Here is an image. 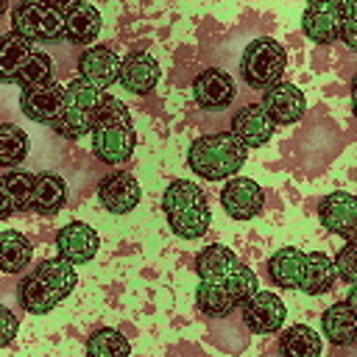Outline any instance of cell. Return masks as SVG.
Instances as JSON below:
<instances>
[{
  "instance_id": "4316f807",
  "label": "cell",
  "mask_w": 357,
  "mask_h": 357,
  "mask_svg": "<svg viewBox=\"0 0 357 357\" xmlns=\"http://www.w3.org/2000/svg\"><path fill=\"white\" fill-rule=\"evenodd\" d=\"M337 279V268H335V259L324 251H312L307 254V268H304V279H301V293L307 296H324L332 290Z\"/></svg>"
},
{
  "instance_id": "7c38bea8",
  "label": "cell",
  "mask_w": 357,
  "mask_h": 357,
  "mask_svg": "<svg viewBox=\"0 0 357 357\" xmlns=\"http://www.w3.org/2000/svg\"><path fill=\"white\" fill-rule=\"evenodd\" d=\"M192 100L198 109L204 112H215V109H226L231 106L234 95H237V86H234V78L220 70V67H204L195 78H192Z\"/></svg>"
},
{
  "instance_id": "4fadbf2b",
  "label": "cell",
  "mask_w": 357,
  "mask_h": 357,
  "mask_svg": "<svg viewBox=\"0 0 357 357\" xmlns=\"http://www.w3.org/2000/svg\"><path fill=\"white\" fill-rule=\"evenodd\" d=\"M142 198V187L128 170H112L98 181V201L112 215H128L137 209Z\"/></svg>"
},
{
  "instance_id": "7402d4cb",
  "label": "cell",
  "mask_w": 357,
  "mask_h": 357,
  "mask_svg": "<svg viewBox=\"0 0 357 357\" xmlns=\"http://www.w3.org/2000/svg\"><path fill=\"white\" fill-rule=\"evenodd\" d=\"M33 178H36V173L17 170V167H8L0 176V218H11L14 212L31 209Z\"/></svg>"
},
{
  "instance_id": "d6986e66",
  "label": "cell",
  "mask_w": 357,
  "mask_h": 357,
  "mask_svg": "<svg viewBox=\"0 0 357 357\" xmlns=\"http://www.w3.org/2000/svg\"><path fill=\"white\" fill-rule=\"evenodd\" d=\"M159 61L148 53V50H134L123 59V67H120V84L134 92V95H148L156 89L159 84Z\"/></svg>"
},
{
  "instance_id": "6da1fadb",
  "label": "cell",
  "mask_w": 357,
  "mask_h": 357,
  "mask_svg": "<svg viewBox=\"0 0 357 357\" xmlns=\"http://www.w3.org/2000/svg\"><path fill=\"white\" fill-rule=\"evenodd\" d=\"M78 284V273L75 265L70 259L59 257H47L42 262H36V268H31L20 284H17V301L25 312L31 315H45L53 307H59Z\"/></svg>"
},
{
  "instance_id": "8d00e7d4",
  "label": "cell",
  "mask_w": 357,
  "mask_h": 357,
  "mask_svg": "<svg viewBox=\"0 0 357 357\" xmlns=\"http://www.w3.org/2000/svg\"><path fill=\"white\" fill-rule=\"evenodd\" d=\"M346 301L354 307V312H357V282L354 284H349V293H346Z\"/></svg>"
},
{
  "instance_id": "4dcf8cb0",
  "label": "cell",
  "mask_w": 357,
  "mask_h": 357,
  "mask_svg": "<svg viewBox=\"0 0 357 357\" xmlns=\"http://www.w3.org/2000/svg\"><path fill=\"white\" fill-rule=\"evenodd\" d=\"M53 78H56V61H53V56L45 47H33L25 56V61H22L14 84L22 86V89H28L33 84H45V81H53Z\"/></svg>"
},
{
  "instance_id": "8fae6325",
  "label": "cell",
  "mask_w": 357,
  "mask_h": 357,
  "mask_svg": "<svg viewBox=\"0 0 357 357\" xmlns=\"http://www.w3.org/2000/svg\"><path fill=\"white\" fill-rule=\"evenodd\" d=\"M123 59L109 45H89L75 59V73L100 89H112L120 81Z\"/></svg>"
},
{
  "instance_id": "2e32d148",
  "label": "cell",
  "mask_w": 357,
  "mask_h": 357,
  "mask_svg": "<svg viewBox=\"0 0 357 357\" xmlns=\"http://www.w3.org/2000/svg\"><path fill=\"white\" fill-rule=\"evenodd\" d=\"M229 128H231V134L240 142H245V148H262L276 134V123L271 120V114L265 112L262 103H245V106H240L234 112Z\"/></svg>"
},
{
  "instance_id": "f35d334b",
  "label": "cell",
  "mask_w": 357,
  "mask_h": 357,
  "mask_svg": "<svg viewBox=\"0 0 357 357\" xmlns=\"http://www.w3.org/2000/svg\"><path fill=\"white\" fill-rule=\"evenodd\" d=\"M346 0H307V6H343Z\"/></svg>"
},
{
  "instance_id": "e575fe53",
  "label": "cell",
  "mask_w": 357,
  "mask_h": 357,
  "mask_svg": "<svg viewBox=\"0 0 357 357\" xmlns=\"http://www.w3.org/2000/svg\"><path fill=\"white\" fill-rule=\"evenodd\" d=\"M340 42L357 53V0L343 3V28H340Z\"/></svg>"
},
{
  "instance_id": "1f68e13d",
  "label": "cell",
  "mask_w": 357,
  "mask_h": 357,
  "mask_svg": "<svg viewBox=\"0 0 357 357\" xmlns=\"http://www.w3.org/2000/svg\"><path fill=\"white\" fill-rule=\"evenodd\" d=\"M28 156V134L14 123H0V165L17 167Z\"/></svg>"
},
{
  "instance_id": "5b68a950",
  "label": "cell",
  "mask_w": 357,
  "mask_h": 357,
  "mask_svg": "<svg viewBox=\"0 0 357 357\" xmlns=\"http://www.w3.org/2000/svg\"><path fill=\"white\" fill-rule=\"evenodd\" d=\"M100 100H103V89L89 84L86 78L78 75V78L67 81V103H64L61 117L53 123V131L61 139H81V137H86L92 131V126H95Z\"/></svg>"
},
{
  "instance_id": "d4e9b609",
  "label": "cell",
  "mask_w": 357,
  "mask_h": 357,
  "mask_svg": "<svg viewBox=\"0 0 357 357\" xmlns=\"http://www.w3.org/2000/svg\"><path fill=\"white\" fill-rule=\"evenodd\" d=\"M240 259L231 248L226 245H206L198 257H195V273L198 279H206V282H226L234 271H237Z\"/></svg>"
},
{
  "instance_id": "9c48e42d",
  "label": "cell",
  "mask_w": 357,
  "mask_h": 357,
  "mask_svg": "<svg viewBox=\"0 0 357 357\" xmlns=\"http://www.w3.org/2000/svg\"><path fill=\"white\" fill-rule=\"evenodd\" d=\"M240 315H243V324H245V329L251 335H276L284 326L287 307L276 293L257 290L251 298L243 301Z\"/></svg>"
},
{
  "instance_id": "603a6c76",
  "label": "cell",
  "mask_w": 357,
  "mask_h": 357,
  "mask_svg": "<svg viewBox=\"0 0 357 357\" xmlns=\"http://www.w3.org/2000/svg\"><path fill=\"white\" fill-rule=\"evenodd\" d=\"M70 198L67 178L53 170H42L33 178V198H31V212L36 215H56Z\"/></svg>"
},
{
  "instance_id": "cb8c5ba5",
  "label": "cell",
  "mask_w": 357,
  "mask_h": 357,
  "mask_svg": "<svg viewBox=\"0 0 357 357\" xmlns=\"http://www.w3.org/2000/svg\"><path fill=\"white\" fill-rule=\"evenodd\" d=\"M321 332L332 346H354L357 343V312L343 298L324 310L321 315Z\"/></svg>"
},
{
  "instance_id": "e0dca14e",
  "label": "cell",
  "mask_w": 357,
  "mask_h": 357,
  "mask_svg": "<svg viewBox=\"0 0 357 357\" xmlns=\"http://www.w3.org/2000/svg\"><path fill=\"white\" fill-rule=\"evenodd\" d=\"M98 248H100V234L84 220H73L56 231V251L73 265H86L98 254Z\"/></svg>"
},
{
  "instance_id": "ac0fdd59",
  "label": "cell",
  "mask_w": 357,
  "mask_h": 357,
  "mask_svg": "<svg viewBox=\"0 0 357 357\" xmlns=\"http://www.w3.org/2000/svg\"><path fill=\"white\" fill-rule=\"evenodd\" d=\"M343 6H307L301 14V33L315 45H332L340 39Z\"/></svg>"
},
{
  "instance_id": "ab89813d",
  "label": "cell",
  "mask_w": 357,
  "mask_h": 357,
  "mask_svg": "<svg viewBox=\"0 0 357 357\" xmlns=\"http://www.w3.org/2000/svg\"><path fill=\"white\" fill-rule=\"evenodd\" d=\"M42 3H47V6H53V8H61V11H64V8H67L70 3H75V0H42Z\"/></svg>"
},
{
  "instance_id": "8992f818",
  "label": "cell",
  "mask_w": 357,
  "mask_h": 357,
  "mask_svg": "<svg viewBox=\"0 0 357 357\" xmlns=\"http://www.w3.org/2000/svg\"><path fill=\"white\" fill-rule=\"evenodd\" d=\"M287 67V50L273 36H259L245 45L240 56V78L251 89H268L271 84L282 81Z\"/></svg>"
},
{
  "instance_id": "52a82bcc",
  "label": "cell",
  "mask_w": 357,
  "mask_h": 357,
  "mask_svg": "<svg viewBox=\"0 0 357 357\" xmlns=\"http://www.w3.org/2000/svg\"><path fill=\"white\" fill-rule=\"evenodd\" d=\"M11 28L31 42H61L64 39V11L42 0H22L11 8Z\"/></svg>"
},
{
  "instance_id": "836d02e7",
  "label": "cell",
  "mask_w": 357,
  "mask_h": 357,
  "mask_svg": "<svg viewBox=\"0 0 357 357\" xmlns=\"http://www.w3.org/2000/svg\"><path fill=\"white\" fill-rule=\"evenodd\" d=\"M335 268H337V279H343L346 284H354L357 282V245L351 240H346V245L337 248Z\"/></svg>"
},
{
  "instance_id": "ba28073f",
  "label": "cell",
  "mask_w": 357,
  "mask_h": 357,
  "mask_svg": "<svg viewBox=\"0 0 357 357\" xmlns=\"http://www.w3.org/2000/svg\"><path fill=\"white\" fill-rule=\"evenodd\" d=\"M64 103H67V84H61L56 78L22 89V98H20L22 114L42 126H53L61 117Z\"/></svg>"
},
{
  "instance_id": "f1b7e54d",
  "label": "cell",
  "mask_w": 357,
  "mask_h": 357,
  "mask_svg": "<svg viewBox=\"0 0 357 357\" xmlns=\"http://www.w3.org/2000/svg\"><path fill=\"white\" fill-rule=\"evenodd\" d=\"M321 349V335L307 324H290L279 335V351L284 357H318Z\"/></svg>"
},
{
  "instance_id": "f546056e",
  "label": "cell",
  "mask_w": 357,
  "mask_h": 357,
  "mask_svg": "<svg viewBox=\"0 0 357 357\" xmlns=\"http://www.w3.org/2000/svg\"><path fill=\"white\" fill-rule=\"evenodd\" d=\"M31 254H33V245L22 231L17 229L0 231V268L6 273H20L22 268H28Z\"/></svg>"
},
{
  "instance_id": "ffe728a7",
  "label": "cell",
  "mask_w": 357,
  "mask_h": 357,
  "mask_svg": "<svg viewBox=\"0 0 357 357\" xmlns=\"http://www.w3.org/2000/svg\"><path fill=\"white\" fill-rule=\"evenodd\" d=\"M307 268V254L296 245H282L268 257V279L282 290H298Z\"/></svg>"
},
{
  "instance_id": "d6a6232c",
  "label": "cell",
  "mask_w": 357,
  "mask_h": 357,
  "mask_svg": "<svg viewBox=\"0 0 357 357\" xmlns=\"http://www.w3.org/2000/svg\"><path fill=\"white\" fill-rule=\"evenodd\" d=\"M131 351V343L112 326H100L86 340V354L95 357H126Z\"/></svg>"
},
{
  "instance_id": "484cf974",
  "label": "cell",
  "mask_w": 357,
  "mask_h": 357,
  "mask_svg": "<svg viewBox=\"0 0 357 357\" xmlns=\"http://www.w3.org/2000/svg\"><path fill=\"white\" fill-rule=\"evenodd\" d=\"M195 307L206 318H226V315H231L240 307V301L231 296V290L223 282H206V279H201L198 287H195Z\"/></svg>"
},
{
  "instance_id": "60d3db41",
  "label": "cell",
  "mask_w": 357,
  "mask_h": 357,
  "mask_svg": "<svg viewBox=\"0 0 357 357\" xmlns=\"http://www.w3.org/2000/svg\"><path fill=\"white\" fill-rule=\"evenodd\" d=\"M349 240H351V243H354V245H357V231H354V234H351V237H349Z\"/></svg>"
},
{
  "instance_id": "277c9868",
  "label": "cell",
  "mask_w": 357,
  "mask_h": 357,
  "mask_svg": "<svg viewBox=\"0 0 357 357\" xmlns=\"http://www.w3.org/2000/svg\"><path fill=\"white\" fill-rule=\"evenodd\" d=\"M162 212L167 218L170 231L181 240H198L212 223L206 192L195 181H187V178H173L165 187Z\"/></svg>"
},
{
  "instance_id": "74e56055",
  "label": "cell",
  "mask_w": 357,
  "mask_h": 357,
  "mask_svg": "<svg viewBox=\"0 0 357 357\" xmlns=\"http://www.w3.org/2000/svg\"><path fill=\"white\" fill-rule=\"evenodd\" d=\"M351 112H354V117H357V73H354V78H351Z\"/></svg>"
},
{
  "instance_id": "5bb4252c",
  "label": "cell",
  "mask_w": 357,
  "mask_h": 357,
  "mask_svg": "<svg viewBox=\"0 0 357 357\" xmlns=\"http://www.w3.org/2000/svg\"><path fill=\"white\" fill-rule=\"evenodd\" d=\"M265 112L271 114V120L276 126H290V123H298L307 112V98L304 92L290 84V81H276L271 84L268 89H262V100Z\"/></svg>"
},
{
  "instance_id": "83f0119b",
  "label": "cell",
  "mask_w": 357,
  "mask_h": 357,
  "mask_svg": "<svg viewBox=\"0 0 357 357\" xmlns=\"http://www.w3.org/2000/svg\"><path fill=\"white\" fill-rule=\"evenodd\" d=\"M31 50H33V42L28 36H22L20 31H14V28L0 36V78L6 84H14L22 61Z\"/></svg>"
},
{
  "instance_id": "3957f363",
  "label": "cell",
  "mask_w": 357,
  "mask_h": 357,
  "mask_svg": "<svg viewBox=\"0 0 357 357\" xmlns=\"http://www.w3.org/2000/svg\"><path fill=\"white\" fill-rule=\"evenodd\" d=\"M245 156H248L245 142H240L229 128V131L201 134L198 139H192L187 151V165L195 176L206 181H223L243 170Z\"/></svg>"
},
{
  "instance_id": "44dd1931",
  "label": "cell",
  "mask_w": 357,
  "mask_h": 357,
  "mask_svg": "<svg viewBox=\"0 0 357 357\" xmlns=\"http://www.w3.org/2000/svg\"><path fill=\"white\" fill-rule=\"evenodd\" d=\"M100 33V11L86 3V0H75L64 8V39L70 45H84L89 47Z\"/></svg>"
},
{
  "instance_id": "9a60e30c",
  "label": "cell",
  "mask_w": 357,
  "mask_h": 357,
  "mask_svg": "<svg viewBox=\"0 0 357 357\" xmlns=\"http://www.w3.org/2000/svg\"><path fill=\"white\" fill-rule=\"evenodd\" d=\"M318 220L324 223L326 231L349 240L357 231V195L346 190H335L324 195L318 204Z\"/></svg>"
},
{
  "instance_id": "7a4b0ae2",
  "label": "cell",
  "mask_w": 357,
  "mask_h": 357,
  "mask_svg": "<svg viewBox=\"0 0 357 357\" xmlns=\"http://www.w3.org/2000/svg\"><path fill=\"white\" fill-rule=\"evenodd\" d=\"M89 137H92V153L103 165L114 167V165L128 162L137 148V134H134V120H131L128 106L120 98L103 92Z\"/></svg>"
},
{
  "instance_id": "d590c367",
  "label": "cell",
  "mask_w": 357,
  "mask_h": 357,
  "mask_svg": "<svg viewBox=\"0 0 357 357\" xmlns=\"http://www.w3.org/2000/svg\"><path fill=\"white\" fill-rule=\"evenodd\" d=\"M0 321H3V346H8L11 340H14V335H17V318H14V312L11 310H0Z\"/></svg>"
},
{
  "instance_id": "30bf717a",
  "label": "cell",
  "mask_w": 357,
  "mask_h": 357,
  "mask_svg": "<svg viewBox=\"0 0 357 357\" xmlns=\"http://www.w3.org/2000/svg\"><path fill=\"white\" fill-rule=\"evenodd\" d=\"M220 206L231 220H251L265 206V190L254 178L231 176L220 190Z\"/></svg>"
}]
</instances>
